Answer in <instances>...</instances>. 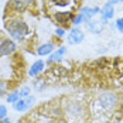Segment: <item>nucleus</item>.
<instances>
[{
    "instance_id": "dca6fc26",
    "label": "nucleus",
    "mask_w": 123,
    "mask_h": 123,
    "mask_svg": "<svg viewBox=\"0 0 123 123\" xmlns=\"http://www.w3.org/2000/svg\"><path fill=\"white\" fill-rule=\"evenodd\" d=\"M20 99V93H18V91H14V89H12V92H9L7 95H6V102L7 103H16L17 100Z\"/></svg>"
},
{
    "instance_id": "f257e3e1",
    "label": "nucleus",
    "mask_w": 123,
    "mask_h": 123,
    "mask_svg": "<svg viewBox=\"0 0 123 123\" xmlns=\"http://www.w3.org/2000/svg\"><path fill=\"white\" fill-rule=\"evenodd\" d=\"M6 28H7V33H9L10 38L14 40V41H23L30 33L27 23L24 20L18 18V17H13L10 20H7L6 21Z\"/></svg>"
},
{
    "instance_id": "a878e982",
    "label": "nucleus",
    "mask_w": 123,
    "mask_h": 123,
    "mask_svg": "<svg viewBox=\"0 0 123 123\" xmlns=\"http://www.w3.org/2000/svg\"><path fill=\"white\" fill-rule=\"evenodd\" d=\"M0 123H12V120H10L9 117H4V119H1V120H0Z\"/></svg>"
},
{
    "instance_id": "423d86ee",
    "label": "nucleus",
    "mask_w": 123,
    "mask_h": 123,
    "mask_svg": "<svg viewBox=\"0 0 123 123\" xmlns=\"http://www.w3.org/2000/svg\"><path fill=\"white\" fill-rule=\"evenodd\" d=\"M85 38V33L79 28V27H74L71 28V31L68 33V37H67V41L69 45H78L84 41Z\"/></svg>"
},
{
    "instance_id": "4be33fe9",
    "label": "nucleus",
    "mask_w": 123,
    "mask_h": 123,
    "mask_svg": "<svg viewBox=\"0 0 123 123\" xmlns=\"http://www.w3.org/2000/svg\"><path fill=\"white\" fill-rule=\"evenodd\" d=\"M54 33H55V36H57V37H60V38H61V37H64V36H65V30H64L62 27H57Z\"/></svg>"
},
{
    "instance_id": "c756f323",
    "label": "nucleus",
    "mask_w": 123,
    "mask_h": 123,
    "mask_svg": "<svg viewBox=\"0 0 123 123\" xmlns=\"http://www.w3.org/2000/svg\"><path fill=\"white\" fill-rule=\"evenodd\" d=\"M120 1H123V0H120Z\"/></svg>"
},
{
    "instance_id": "f3484780",
    "label": "nucleus",
    "mask_w": 123,
    "mask_h": 123,
    "mask_svg": "<svg viewBox=\"0 0 123 123\" xmlns=\"http://www.w3.org/2000/svg\"><path fill=\"white\" fill-rule=\"evenodd\" d=\"M18 93H20V98H27V96L31 95V88H30L28 85L21 86L20 91H18Z\"/></svg>"
},
{
    "instance_id": "412c9836",
    "label": "nucleus",
    "mask_w": 123,
    "mask_h": 123,
    "mask_svg": "<svg viewBox=\"0 0 123 123\" xmlns=\"http://www.w3.org/2000/svg\"><path fill=\"white\" fill-rule=\"evenodd\" d=\"M4 117H7V108H6V105L0 103V120Z\"/></svg>"
},
{
    "instance_id": "4468645a",
    "label": "nucleus",
    "mask_w": 123,
    "mask_h": 123,
    "mask_svg": "<svg viewBox=\"0 0 123 123\" xmlns=\"http://www.w3.org/2000/svg\"><path fill=\"white\" fill-rule=\"evenodd\" d=\"M100 16H102V17H105L106 20L113 18V16H115V6L111 4V3L103 4V6H102V9H100Z\"/></svg>"
},
{
    "instance_id": "1a4fd4ad",
    "label": "nucleus",
    "mask_w": 123,
    "mask_h": 123,
    "mask_svg": "<svg viewBox=\"0 0 123 123\" xmlns=\"http://www.w3.org/2000/svg\"><path fill=\"white\" fill-rule=\"evenodd\" d=\"M44 69H45V62L43 61V60H38V61H36L31 67H30V69H28V76H30V78H37Z\"/></svg>"
},
{
    "instance_id": "5701e85b",
    "label": "nucleus",
    "mask_w": 123,
    "mask_h": 123,
    "mask_svg": "<svg viewBox=\"0 0 123 123\" xmlns=\"http://www.w3.org/2000/svg\"><path fill=\"white\" fill-rule=\"evenodd\" d=\"M116 28H117L120 33H123V17H120L119 20H116Z\"/></svg>"
},
{
    "instance_id": "9b49d317",
    "label": "nucleus",
    "mask_w": 123,
    "mask_h": 123,
    "mask_svg": "<svg viewBox=\"0 0 123 123\" xmlns=\"http://www.w3.org/2000/svg\"><path fill=\"white\" fill-rule=\"evenodd\" d=\"M54 48H55V45H54L52 41L44 43V44H41L37 48V55H40V57H47L51 52H54Z\"/></svg>"
},
{
    "instance_id": "bb28decb",
    "label": "nucleus",
    "mask_w": 123,
    "mask_h": 123,
    "mask_svg": "<svg viewBox=\"0 0 123 123\" xmlns=\"http://www.w3.org/2000/svg\"><path fill=\"white\" fill-rule=\"evenodd\" d=\"M119 1H120V0H109L108 3H111V4H113V6H115V4H116V3H119Z\"/></svg>"
},
{
    "instance_id": "cd10ccee",
    "label": "nucleus",
    "mask_w": 123,
    "mask_h": 123,
    "mask_svg": "<svg viewBox=\"0 0 123 123\" xmlns=\"http://www.w3.org/2000/svg\"><path fill=\"white\" fill-rule=\"evenodd\" d=\"M25 4H30V3H34V0H23Z\"/></svg>"
},
{
    "instance_id": "6e6552de",
    "label": "nucleus",
    "mask_w": 123,
    "mask_h": 123,
    "mask_svg": "<svg viewBox=\"0 0 123 123\" xmlns=\"http://www.w3.org/2000/svg\"><path fill=\"white\" fill-rule=\"evenodd\" d=\"M67 52V47L65 45H61L55 49L54 52H51L47 58V65H51V64H57V62H61L62 58H64V54Z\"/></svg>"
},
{
    "instance_id": "aec40b11",
    "label": "nucleus",
    "mask_w": 123,
    "mask_h": 123,
    "mask_svg": "<svg viewBox=\"0 0 123 123\" xmlns=\"http://www.w3.org/2000/svg\"><path fill=\"white\" fill-rule=\"evenodd\" d=\"M71 3V0H54V4L57 7H67Z\"/></svg>"
},
{
    "instance_id": "6ab92c4d",
    "label": "nucleus",
    "mask_w": 123,
    "mask_h": 123,
    "mask_svg": "<svg viewBox=\"0 0 123 123\" xmlns=\"http://www.w3.org/2000/svg\"><path fill=\"white\" fill-rule=\"evenodd\" d=\"M7 91H9L7 84H6L3 79H0V98H1V96H4V95H7V93H9Z\"/></svg>"
},
{
    "instance_id": "f03ea898",
    "label": "nucleus",
    "mask_w": 123,
    "mask_h": 123,
    "mask_svg": "<svg viewBox=\"0 0 123 123\" xmlns=\"http://www.w3.org/2000/svg\"><path fill=\"white\" fill-rule=\"evenodd\" d=\"M98 106L105 112H112L119 106V95L115 92H102L96 99Z\"/></svg>"
},
{
    "instance_id": "393cba45",
    "label": "nucleus",
    "mask_w": 123,
    "mask_h": 123,
    "mask_svg": "<svg viewBox=\"0 0 123 123\" xmlns=\"http://www.w3.org/2000/svg\"><path fill=\"white\" fill-rule=\"evenodd\" d=\"M116 67L119 68V71H120V72L123 74V60H122L120 62H119V64H116Z\"/></svg>"
},
{
    "instance_id": "0eeeda50",
    "label": "nucleus",
    "mask_w": 123,
    "mask_h": 123,
    "mask_svg": "<svg viewBox=\"0 0 123 123\" xmlns=\"http://www.w3.org/2000/svg\"><path fill=\"white\" fill-rule=\"evenodd\" d=\"M72 18H74V14L71 12H57L54 13V20L57 24H61L62 28L67 27L69 23H72Z\"/></svg>"
},
{
    "instance_id": "ddd939ff",
    "label": "nucleus",
    "mask_w": 123,
    "mask_h": 123,
    "mask_svg": "<svg viewBox=\"0 0 123 123\" xmlns=\"http://www.w3.org/2000/svg\"><path fill=\"white\" fill-rule=\"evenodd\" d=\"M9 9H10V12L14 13H23L27 9V4L23 0H10L9 1Z\"/></svg>"
},
{
    "instance_id": "7ed1b4c3",
    "label": "nucleus",
    "mask_w": 123,
    "mask_h": 123,
    "mask_svg": "<svg viewBox=\"0 0 123 123\" xmlns=\"http://www.w3.org/2000/svg\"><path fill=\"white\" fill-rule=\"evenodd\" d=\"M36 105V96L30 95L27 98H20L16 103H13V108L16 112H25L28 109H31Z\"/></svg>"
},
{
    "instance_id": "39448f33",
    "label": "nucleus",
    "mask_w": 123,
    "mask_h": 123,
    "mask_svg": "<svg viewBox=\"0 0 123 123\" xmlns=\"http://www.w3.org/2000/svg\"><path fill=\"white\" fill-rule=\"evenodd\" d=\"M16 49H17V44L14 43V40H12V38L0 40V55H3V57L12 55L16 52Z\"/></svg>"
},
{
    "instance_id": "b1692460",
    "label": "nucleus",
    "mask_w": 123,
    "mask_h": 123,
    "mask_svg": "<svg viewBox=\"0 0 123 123\" xmlns=\"http://www.w3.org/2000/svg\"><path fill=\"white\" fill-rule=\"evenodd\" d=\"M117 108L123 112V95H120V96H119V106H117Z\"/></svg>"
},
{
    "instance_id": "f8f14e48",
    "label": "nucleus",
    "mask_w": 123,
    "mask_h": 123,
    "mask_svg": "<svg viewBox=\"0 0 123 123\" xmlns=\"http://www.w3.org/2000/svg\"><path fill=\"white\" fill-rule=\"evenodd\" d=\"M79 13L84 16V18H85V21L88 20H91V18H93L96 14H100V9L99 7H82Z\"/></svg>"
},
{
    "instance_id": "9d476101",
    "label": "nucleus",
    "mask_w": 123,
    "mask_h": 123,
    "mask_svg": "<svg viewBox=\"0 0 123 123\" xmlns=\"http://www.w3.org/2000/svg\"><path fill=\"white\" fill-rule=\"evenodd\" d=\"M65 112L68 113V115H71V116H81L82 115V106H81V103L79 102H76V100H72V102H69L68 103V106H67V109Z\"/></svg>"
},
{
    "instance_id": "2eb2a0df",
    "label": "nucleus",
    "mask_w": 123,
    "mask_h": 123,
    "mask_svg": "<svg viewBox=\"0 0 123 123\" xmlns=\"http://www.w3.org/2000/svg\"><path fill=\"white\" fill-rule=\"evenodd\" d=\"M47 85V79H45V76L44 78H41V76H38V78H34V81H33V86H34V89L36 91H43L44 88Z\"/></svg>"
},
{
    "instance_id": "20e7f679",
    "label": "nucleus",
    "mask_w": 123,
    "mask_h": 123,
    "mask_svg": "<svg viewBox=\"0 0 123 123\" xmlns=\"http://www.w3.org/2000/svg\"><path fill=\"white\" fill-rule=\"evenodd\" d=\"M106 24H108V20H106L105 17H102V16H100L99 20H93V18H91V20L85 21V27L91 31V33H93V34H99V33H102L103 27H105Z\"/></svg>"
},
{
    "instance_id": "c85d7f7f",
    "label": "nucleus",
    "mask_w": 123,
    "mask_h": 123,
    "mask_svg": "<svg viewBox=\"0 0 123 123\" xmlns=\"http://www.w3.org/2000/svg\"><path fill=\"white\" fill-rule=\"evenodd\" d=\"M120 123H123V120H122V122H120Z\"/></svg>"
},
{
    "instance_id": "a211bd4d",
    "label": "nucleus",
    "mask_w": 123,
    "mask_h": 123,
    "mask_svg": "<svg viewBox=\"0 0 123 123\" xmlns=\"http://www.w3.org/2000/svg\"><path fill=\"white\" fill-rule=\"evenodd\" d=\"M82 23H85V18H84V16L81 14V13H78L76 16H74V18H72V24L75 27H78L79 24H82Z\"/></svg>"
}]
</instances>
